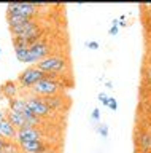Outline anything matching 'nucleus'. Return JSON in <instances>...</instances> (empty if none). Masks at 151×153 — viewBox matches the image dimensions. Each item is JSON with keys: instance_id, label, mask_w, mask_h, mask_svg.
<instances>
[{"instance_id": "nucleus-2", "label": "nucleus", "mask_w": 151, "mask_h": 153, "mask_svg": "<svg viewBox=\"0 0 151 153\" xmlns=\"http://www.w3.org/2000/svg\"><path fill=\"white\" fill-rule=\"evenodd\" d=\"M64 89V86L60 81L53 80V78H43L32 88V94L37 97L46 99V97H53V96L60 94V91Z\"/></svg>"}, {"instance_id": "nucleus-5", "label": "nucleus", "mask_w": 151, "mask_h": 153, "mask_svg": "<svg viewBox=\"0 0 151 153\" xmlns=\"http://www.w3.org/2000/svg\"><path fill=\"white\" fill-rule=\"evenodd\" d=\"M48 56H51V46L45 40H40L29 48V59H27V64L37 65L40 61H43L45 57H48Z\"/></svg>"}, {"instance_id": "nucleus-28", "label": "nucleus", "mask_w": 151, "mask_h": 153, "mask_svg": "<svg viewBox=\"0 0 151 153\" xmlns=\"http://www.w3.org/2000/svg\"><path fill=\"white\" fill-rule=\"evenodd\" d=\"M22 153H24V152H22Z\"/></svg>"}, {"instance_id": "nucleus-24", "label": "nucleus", "mask_w": 151, "mask_h": 153, "mask_svg": "<svg viewBox=\"0 0 151 153\" xmlns=\"http://www.w3.org/2000/svg\"><path fill=\"white\" fill-rule=\"evenodd\" d=\"M105 85H107V88H111V86H113L111 81H105Z\"/></svg>"}, {"instance_id": "nucleus-25", "label": "nucleus", "mask_w": 151, "mask_h": 153, "mask_svg": "<svg viewBox=\"0 0 151 153\" xmlns=\"http://www.w3.org/2000/svg\"><path fill=\"white\" fill-rule=\"evenodd\" d=\"M3 118H5V113H3V112H2V110H0V121H2V120H3Z\"/></svg>"}, {"instance_id": "nucleus-9", "label": "nucleus", "mask_w": 151, "mask_h": 153, "mask_svg": "<svg viewBox=\"0 0 151 153\" xmlns=\"http://www.w3.org/2000/svg\"><path fill=\"white\" fill-rule=\"evenodd\" d=\"M16 134H18V129L13 126L7 118H3L2 121H0V137L2 139H5V140H13V139H16Z\"/></svg>"}, {"instance_id": "nucleus-17", "label": "nucleus", "mask_w": 151, "mask_h": 153, "mask_svg": "<svg viewBox=\"0 0 151 153\" xmlns=\"http://www.w3.org/2000/svg\"><path fill=\"white\" fill-rule=\"evenodd\" d=\"M99 100L102 102V105H107V107H108V100H110V96H107L105 93H99Z\"/></svg>"}, {"instance_id": "nucleus-1", "label": "nucleus", "mask_w": 151, "mask_h": 153, "mask_svg": "<svg viewBox=\"0 0 151 153\" xmlns=\"http://www.w3.org/2000/svg\"><path fill=\"white\" fill-rule=\"evenodd\" d=\"M37 67L46 75H57V76H60L70 69L67 57L59 56V54H51L48 57H45L43 61H40L37 64Z\"/></svg>"}, {"instance_id": "nucleus-10", "label": "nucleus", "mask_w": 151, "mask_h": 153, "mask_svg": "<svg viewBox=\"0 0 151 153\" xmlns=\"http://www.w3.org/2000/svg\"><path fill=\"white\" fill-rule=\"evenodd\" d=\"M18 91H19V86H18V81H11L8 80L5 83L0 85V94L7 99H13L18 97Z\"/></svg>"}, {"instance_id": "nucleus-6", "label": "nucleus", "mask_w": 151, "mask_h": 153, "mask_svg": "<svg viewBox=\"0 0 151 153\" xmlns=\"http://www.w3.org/2000/svg\"><path fill=\"white\" fill-rule=\"evenodd\" d=\"M26 99V102H27V107H29L32 110V113L37 115V117H40V118H49L51 115H53V110H51L48 105L45 104V100L41 99V97H37V96L34 94H30V96H27Z\"/></svg>"}, {"instance_id": "nucleus-29", "label": "nucleus", "mask_w": 151, "mask_h": 153, "mask_svg": "<svg viewBox=\"0 0 151 153\" xmlns=\"http://www.w3.org/2000/svg\"><path fill=\"white\" fill-rule=\"evenodd\" d=\"M0 153H2V152H0Z\"/></svg>"}, {"instance_id": "nucleus-14", "label": "nucleus", "mask_w": 151, "mask_h": 153, "mask_svg": "<svg viewBox=\"0 0 151 153\" xmlns=\"http://www.w3.org/2000/svg\"><path fill=\"white\" fill-rule=\"evenodd\" d=\"M15 56L19 62L27 64V59H29V48H15Z\"/></svg>"}, {"instance_id": "nucleus-20", "label": "nucleus", "mask_w": 151, "mask_h": 153, "mask_svg": "<svg viewBox=\"0 0 151 153\" xmlns=\"http://www.w3.org/2000/svg\"><path fill=\"white\" fill-rule=\"evenodd\" d=\"M84 45H86L89 50H99V48H100V45H99L97 42H86Z\"/></svg>"}, {"instance_id": "nucleus-4", "label": "nucleus", "mask_w": 151, "mask_h": 153, "mask_svg": "<svg viewBox=\"0 0 151 153\" xmlns=\"http://www.w3.org/2000/svg\"><path fill=\"white\" fill-rule=\"evenodd\" d=\"M38 5L35 3H8L7 5V16H21L35 19Z\"/></svg>"}, {"instance_id": "nucleus-21", "label": "nucleus", "mask_w": 151, "mask_h": 153, "mask_svg": "<svg viewBox=\"0 0 151 153\" xmlns=\"http://www.w3.org/2000/svg\"><path fill=\"white\" fill-rule=\"evenodd\" d=\"M5 139H2V137H0V152H2V148H3V145H5Z\"/></svg>"}, {"instance_id": "nucleus-19", "label": "nucleus", "mask_w": 151, "mask_h": 153, "mask_svg": "<svg viewBox=\"0 0 151 153\" xmlns=\"http://www.w3.org/2000/svg\"><path fill=\"white\" fill-rule=\"evenodd\" d=\"M108 107H110L113 112H116L118 110V100L115 97H110V100H108Z\"/></svg>"}, {"instance_id": "nucleus-13", "label": "nucleus", "mask_w": 151, "mask_h": 153, "mask_svg": "<svg viewBox=\"0 0 151 153\" xmlns=\"http://www.w3.org/2000/svg\"><path fill=\"white\" fill-rule=\"evenodd\" d=\"M137 145H138L143 152H150V147H151V134L148 131L137 132Z\"/></svg>"}, {"instance_id": "nucleus-8", "label": "nucleus", "mask_w": 151, "mask_h": 153, "mask_svg": "<svg viewBox=\"0 0 151 153\" xmlns=\"http://www.w3.org/2000/svg\"><path fill=\"white\" fill-rule=\"evenodd\" d=\"M21 152L24 153H49V145L43 140H30V142H22L18 143Z\"/></svg>"}, {"instance_id": "nucleus-16", "label": "nucleus", "mask_w": 151, "mask_h": 153, "mask_svg": "<svg viewBox=\"0 0 151 153\" xmlns=\"http://www.w3.org/2000/svg\"><path fill=\"white\" fill-rule=\"evenodd\" d=\"M97 132L100 134L102 137H107V136H108V126H107V123H99Z\"/></svg>"}, {"instance_id": "nucleus-26", "label": "nucleus", "mask_w": 151, "mask_h": 153, "mask_svg": "<svg viewBox=\"0 0 151 153\" xmlns=\"http://www.w3.org/2000/svg\"><path fill=\"white\" fill-rule=\"evenodd\" d=\"M0 54H2V48H0Z\"/></svg>"}, {"instance_id": "nucleus-15", "label": "nucleus", "mask_w": 151, "mask_h": 153, "mask_svg": "<svg viewBox=\"0 0 151 153\" xmlns=\"http://www.w3.org/2000/svg\"><path fill=\"white\" fill-rule=\"evenodd\" d=\"M118 32H119V21H118V19H113L111 26L108 29V33H110V35H116Z\"/></svg>"}, {"instance_id": "nucleus-12", "label": "nucleus", "mask_w": 151, "mask_h": 153, "mask_svg": "<svg viewBox=\"0 0 151 153\" xmlns=\"http://www.w3.org/2000/svg\"><path fill=\"white\" fill-rule=\"evenodd\" d=\"M5 118L10 121L13 126H15L16 129H21V128H26V126H30L29 123H27V120L22 117L21 113H18V112H13V110H8L7 115H5Z\"/></svg>"}, {"instance_id": "nucleus-23", "label": "nucleus", "mask_w": 151, "mask_h": 153, "mask_svg": "<svg viewBox=\"0 0 151 153\" xmlns=\"http://www.w3.org/2000/svg\"><path fill=\"white\" fill-rule=\"evenodd\" d=\"M118 19H119V21H126V14H121V16L118 18Z\"/></svg>"}, {"instance_id": "nucleus-22", "label": "nucleus", "mask_w": 151, "mask_h": 153, "mask_svg": "<svg viewBox=\"0 0 151 153\" xmlns=\"http://www.w3.org/2000/svg\"><path fill=\"white\" fill-rule=\"evenodd\" d=\"M119 21V19H118ZM119 27H126V21H119Z\"/></svg>"}, {"instance_id": "nucleus-11", "label": "nucleus", "mask_w": 151, "mask_h": 153, "mask_svg": "<svg viewBox=\"0 0 151 153\" xmlns=\"http://www.w3.org/2000/svg\"><path fill=\"white\" fill-rule=\"evenodd\" d=\"M43 100H45V104L48 105L51 110H53V112H60V110H64L69 105V102H65V99L60 94L53 96V97H46Z\"/></svg>"}, {"instance_id": "nucleus-7", "label": "nucleus", "mask_w": 151, "mask_h": 153, "mask_svg": "<svg viewBox=\"0 0 151 153\" xmlns=\"http://www.w3.org/2000/svg\"><path fill=\"white\" fill-rule=\"evenodd\" d=\"M30 140H43V132L37 126H26L18 129L16 134V143L22 142H30Z\"/></svg>"}, {"instance_id": "nucleus-18", "label": "nucleus", "mask_w": 151, "mask_h": 153, "mask_svg": "<svg viewBox=\"0 0 151 153\" xmlns=\"http://www.w3.org/2000/svg\"><path fill=\"white\" fill-rule=\"evenodd\" d=\"M91 118L94 120V121H97V123H100V110H99L97 107L92 110V115H91Z\"/></svg>"}, {"instance_id": "nucleus-3", "label": "nucleus", "mask_w": 151, "mask_h": 153, "mask_svg": "<svg viewBox=\"0 0 151 153\" xmlns=\"http://www.w3.org/2000/svg\"><path fill=\"white\" fill-rule=\"evenodd\" d=\"M43 78H48V75L43 74L37 65H29L21 72L19 76H18V85H19L21 88H30L32 89L40 80H43Z\"/></svg>"}, {"instance_id": "nucleus-27", "label": "nucleus", "mask_w": 151, "mask_h": 153, "mask_svg": "<svg viewBox=\"0 0 151 153\" xmlns=\"http://www.w3.org/2000/svg\"><path fill=\"white\" fill-rule=\"evenodd\" d=\"M150 152H151V147H150Z\"/></svg>"}]
</instances>
